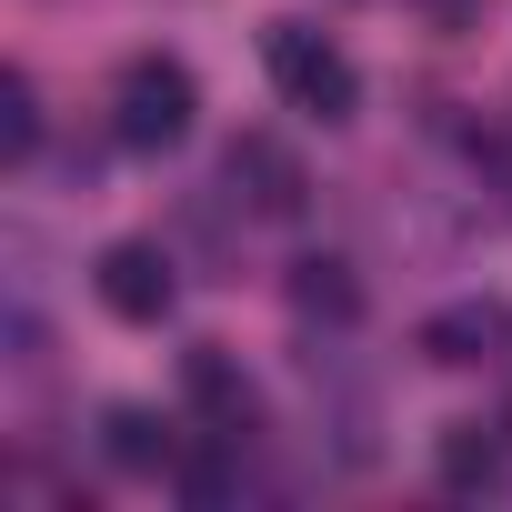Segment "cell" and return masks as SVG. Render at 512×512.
<instances>
[{
    "mask_svg": "<svg viewBox=\"0 0 512 512\" xmlns=\"http://www.w3.org/2000/svg\"><path fill=\"white\" fill-rule=\"evenodd\" d=\"M262 61H272V91H282L292 111H312V121H352L362 71H352V51H342L332 31H312V21H272V31H262Z\"/></svg>",
    "mask_w": 512,
    "mask_h": 512,
    "instance_id": "6da1fadb",
    "label": "cell"
},
{
    "mask_svg": "<svg viewBox=\"0 0 512 512\" xmlns=\"http://www.w3.org/2000/svg\"><path fill=\"white\" fill-rule=\"evenodd\" d=\"M191 111H201V91H191L181 61H161V51L121 61V81H111V141H121V151H171V141H191Z\"/></svg>",
    "mask_w": 512,
    "mask_h": 512,
    "instance_id": "7a4b0ae2",
    "label": "cell"
},
{
    "mask_svg": "<svg viewBox=\"0 0 512 512\" xmlns=\"http://www.w3.org/2000/svg\"><path fill=\"white\" fill-rule=\"evenodd\" d=\"M91 292H101V312L111 322H171V302H181V282H171V251L161 241H111L101 251V272H91Z\"/></svg>",
    "mask_w": 512,
    "mask_h": 512,
    "instance_id": "3957f363",
    "label": "cell"
},
{
    "mask_svg": "<svg viewBox=\"0 0 512 512\" xmlns=\"http://www.w3.org/2000/svg\"><path fill=\"white\" fill-rule=\"evenodd\" d=\"M221 181H231V201H241V211H262V221H292V211L312 201L302 161H292L272 131H241V141L221 151Z\"/></svg>",
    "mask_w": 512,
    "mask_h": 512,
    "instance_id": "277c9868",
    "label": "cell"
},
{
    "mask_svg": "<svg viewBox=\"0 0 512 512\" xmlns=\"http://www.w3.org/2000/svg\"><path fill=\"white\" fill-rule=\"evenodd\" d=\"M502 352H512V302H502V292L442 302V312L422 322V362H442V372H472V362H502Z\"/></svg>",
    "mask_w": 512,
    "mask_h": 512,
    "instance_id": "5b68a950",
    "label": "cell"
},
{
    "mask_svg": "<svg viewBox=\"0 0 512 512\" xmlns=\"http://www.w3.org/2000/svg\"><path fill=\"white\" fill-rule=\"evenodd\" d=\"M181 402L201 412V432H231V442H251V432H262V402H251V382H241V362H231L221 342L181 352Z\"/></svg>",
    "mask_w": 512,
    "mask_h": 512,
    "instance_id": "8992f818",
    "label": "cell"
},
{
    "mask_svg": "<svg viewBox=\"0 0 512 512\" xmlns=\"http://www.w3.org/2000/svg\"><path fill=\"white\" fill-rule=\"evenodd\" d=\"M292 312L352 332V322H362V282H352V262H332V251H302V262H292Z\"/></svg>",
    "mask_w": 512,
    "mask_h": 512,
    "instance_id": "52a82bcc",
    "label": "cell"
},
{
    "mask_svg": "<svg viewBox=\"0 0 512 512\" xmlns=\"http://www.w3.org/2000/svg\"><path fill=\"white\" fill-rule=\"evenodd\" d=\"M101 452L121 462V472H171L181 462V432H161V412H141V402H121V412H101Z\"/></svg>",
    "mask_w": 512,
    "mask_h": 512,
    "instance_id": "ba28073f",
    "label": "cell"
},
{
    "mask_svg": "<svg viewBox=\"0 0 512 512\" xmlns=\"http://www.w3.org/2000/svg\"><path fill=\"white\" fill-rule=\"evenodd\" d=\"M502 422H442V452H432V472L452 482V492H492L502 482Z\"/></svg>",
    "mask_w": 512,
    "mask_h": 512,
    "instance_id": "9c48e42d",
    "label": "cell"
},
{
    "mask_svg": "<svg viewBox=\"0 0 512 512\" xmlns=\"http://www.w3.org/2000/svg\"><path fill=\"white\" fill-rule=\"evenodd\" d=\"M0 151H11V161H41V91L11 71V81H0Z\"/></svg>",
    "mask_w": 512,
    "mask_h": 512,
    "instance_id": "30bf717a",
    "label": "cell"
},
{
    "mask_svg": "<svg viewBox=\"0 0 512 512\" xmlns=\"http://www.w3.org/2000/svg\"><path fill=\"white\" fill-rule=\"evenodd\" d=\"M402 11H422L432 31H472V21H482V0H402Z\"/></svg>",
    "mask_w": 512,
    "mask_h": 512,
    "instance_id": "8fae6325",
    "label": "cell"
},
{
    "mask_svg": "<svg viewBox=\"0 0 512 512\" xmlns=\"http://www.w3.org/2000/svg\"><path fill=\"white\" fill-rule=\"evenodd\" d=\"M502 432H512V412H502Z\"/></svg>",
    "mask_w": 512,
    "mask_h": 512,
    "instance_id": "7c38bea8",
    "label": "cell"
}]
</instances>
